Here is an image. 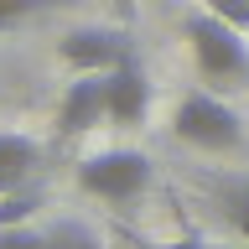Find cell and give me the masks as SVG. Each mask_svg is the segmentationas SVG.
<instances>
[{
    "label": "cell",
    "mask_w": 249,
    "mask_h": 249,
    "mask_svg": "<svg viewBox=\"0 0 249 249\" xmlns=\"http://www.w3.org/2000/svg\"><path fill=\"white\" fill-rule=\"evenodd\" d=\"M182 36H187V52H192V68H197L202 83L213 89H233L249 78V31L229 26L223 16L213 11H187L182 16Z\"/></svg>",
    "instance_id": "obj_1"
},
{
    "label": "cell",
    "mask_w": 249,
    "mask_h": 249,
    "mask_svg": "<svg viewBox=\"0 0 249 249\" xmlns=\"http://www.w3.org/2000/svg\"><path fill=\"white\" fill-rule=\"evenodd\" d=\"M156 166L151 156L140 151H120V145H109V151H93L78 161V187L99 202H135L145 187H151Z\"/></svg>",
    "instance_id": "obj_3"
},
{
    "label": "cell",
    "mask_w": 249,
    "mask_h": 249,
    "mask_svg": "<svg viewBox=\"0 0 249 249\" xmlns=\"http://www.w3.org/2000/svg\"><path fill=\"white\" fill-rule=\"evenodd\" d=\"M202 192L218 223H229L233 233L249 239V171H202Z\"/></svg>",
    "instance_id": "obj_7"
},
{
    "label": "cell",
    "mask_w": 249,
    "mask_h": 249,
    "mask_svg": "<svg viewBox=\"0 0 249 249\" xmlns=\"http://www.w3.org/2000/svg\"><path fill=\"white\" fill-rule=\"evenodd\" d=\"M47 249H104V239L78 218H57V223H47Z\"/></svg>",
    "instance_id": "obj_9"
},
{
    "label": "cell",
    "mask_w": 249,
    "mask_h": 249,
    "mask_svg": "<svg viewBox=\"0 0 249 249\" xmlns=\"http://www.w3.org/2000/svg\"><path fill=\"white\" fill-rule=\"evenodd\" d=\"M42 166V145L21 130H0V197L16 192L21 182H31Z\"/></svg>",
    "instance_id": "obj_8"
},
{
    "label": "cell",
    "mask_w": 249,
    "mask_h": 249,
    "mask_svg": "<svg viewBox=\"0 0 249 249\" xmlns=\"http://www.w3.org/2000/svg\"><path fill=\"white\" fill-rule=\"evenodd\" d=\"M135 47L120 26H73L57 36V57L73 68V73H109L120 57H130Z\"/></svg>",
    "instance_id": "obj_4"
},
{
    "label": "cell",
    "mask_w": 249,
    "mask_h": 249,
    "mask_svg": "<svg viewBox=\"0 0 249 249\" xmlns=\"http://www.w3.org/2000/svg\"><path fill=\"white\" fill-rule=\"evenodd\" d=\"M109 124V104H104V73H78L68 89H62V104H57V135L73 140V135H89Z\"/></svg>",
    "instance_id": "obj_6"
},
{
    "label": "cell",
    "mask_w": 249,
    "mask_h": 249,
    "mask_svg": "<svg viewBox=\"0 0 249 249\" xmlns=\"http://www.w3.org/2000/svg\"><path fill=\"white\" fill-rule=\"evenodd\" d=\"M68 5H78V0H0V31L21 26L31 16H47V11H68Z\"/></svg>",
    "instance_id": "obj_10"
},
{
    "label": "cell",
    "mask_w": 249,
    "mask_h": 249,
    "mask_svg": "<svg viewBox=\"0 0 249 249\" xmlns=\"http://www.w3.org/2000/svg\"><path fill=\"white\" fill-rule=\"evenodd\" d=\"M202 11H213V16H223L229 26L249 31V0H202Z\"/></svg>",
    "instance_id": "obj_13"
},
{
    "label": "cell",
    "mask_w": 249,
    "mask_h": 249,
    "mask_svg": "<svg viewBox=\"0 0 249 249\" xmlns=\"http://www.w3.org/2000/svg\"><path fill=\"white\" fill-rule=\"evenodd\" d=\"M0 249H47V229H36V223H5L0 229Z\"/></svg>",
    "instance_id": "obj_12"
},
{
    "label": "cell",
    "mask_w": 249,
    "mask_h": 249,
    "mask_svg": "<svg viewBox=\"0 0 249 249\" xmlns=\"http://www.w3.org/2000/svg\"><path fill=\"white\" fill-rule=\"evenodd\" d=\"M31 208H42V187L21 182L16 192L0 197V229H5V223H31Z\"/></svg>",
    "instance_id": "obj_11"
},
{
    "label": "cell",
    "mask_w": 249,
    "mask_h": 249,
    "mask_svg": "<svg viewBox=\"0 0 249 249\" xmlns=\"http://www.w3.org/2000/svg\"><path fill=\"white\" fill-rule=\"evenodd\" d=\"M114 5H120V11H135V5H140V0H114Z\"/></svg>",
    "instance_id": "obj_14"
},
{
    "label": "cell",
    "mask_w": 249,
    "mask_h": 249,
    "mask_svg": "<svg viewBox=\"0 0 249 249\" xmlns=\"http://www.w3.org/2000/svg\"><path fill=\"white\" fill-rule=\"evenodd\" d=\"M104 104H109V124L120 130H135L151 114V78H145V62L130 52L104 73Z\"/></svg>",
    "instance_id": "obj_5"
},
{
    "label": "cell",
    "mask_w": 249,
    "mask_h": 249,
    "mask_svg": "<svg viewBox=\"0 0 249 249\" xmlns=\"http://www.w3.org/2000/svg\"><path fill=\"white\" fill-rule=\"evenodd\" d=\"M171 135L192 145L202 156H233L244 151V120H239V109L213 89H187L171 109Z\"/></svg>",
    "instance_id": "obj_2"
}]
</instances>
